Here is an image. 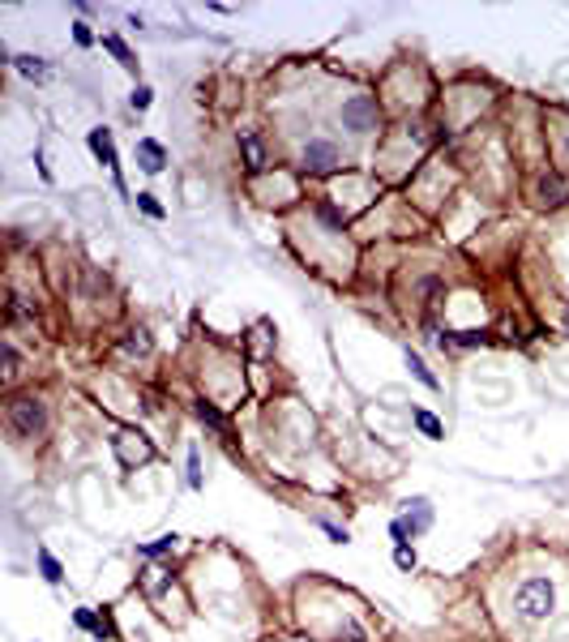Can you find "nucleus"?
Returning <instances> with one entry per match:
<instances>
[{"label":"nucleus","mask_w":569,"mask_h":642,"mask_svg":"<svg viewBox=\"0 0 569 642\" xmlns=\"http://www.w3.org/2000/svg\"><path fill=\"white\" fill-rule=\"evenodd\" d=\"M553 608H557V587H553V578L531 574V578H523V583L514 587V613H518V621L540 626V621L553 617Z\"/></svg>","instance_id":"f257e3e1"},{"label":"nucleus","mask_w":569,"mask_h":642,"mask_svg":"<svg viewBox=\"0 0 569 642\" xmlns=\"http://www.w3.org/2000/svg\"><path fill=\"white\" fill-rule=\"evenodd\" d=\"M9 424H13V433H17V437H39V433L47 428V411H43V403H39V398L21 394V398H13V403H9Z\"/></svg>","instance_id":"f03ea898"},{"label":"nucleus","mask_w":569,"mask_h":642,"mask_svg":"<svg viewBox=\"0 0 569 642\" xmlns=\"http://www.w3.org/2000/svg\"><path fill=\"white\" fill-rule=\"evenodd\" d=\"M338 120H343V129H351V133H373V129H377V99H373V94H351V99L343 103Z\"/></svg>","instance_id":"7ed1b4c3"},{"label":"nucleus","mask_w":569,"mask_h":642,"mask_svg":"<svg viewBox=\"0 0 569 642\" xmlns=\"http://www.w3.org/2000/svg\"><path fill=\"white\" fill-rule=\"evenodd\" d=\"M343 159H338V146L334 141H308L304 146V167L308 171H334Z\"/></svg>","instance_id":"20e7f679"},{"label":"nucleus","mask_w":569,"mask_h":642,"mask_svg":"<svg viewBox=\"0 0 569 642\" xmlns=\"http://www.w3.org/2000/svg\"><path fill=\"white\" fill-rule=\"evenodd\" d=\"M90 150H94V159H99L103 167L116 171V184H120V159H116V146H111V133H107V129H90Z\"/></svg>","instance_id":"39448f33"},{"label":"nucleus","mask_w":569,"mask_h":642,"mask_svg":"<svg viewBox=\"0 0 569 642\" xmlns=\"http://www.w3.org/2000/svg\"><path fill=\"white\" fill-rule=\"evenodd\" d=\"M240 154H244V167H248L253 176L270 163V159H266V141H261V133H253V129L240 133Z\"/></svg>","instance_id":"423d86ee"},{"label":"nucleus","mask_w":569,"mask_h":642,"mask_svg":"<svg viewBox=\"0 0 569 642\" xmlns=\"http://www.w3.org/2000/svg\"><path fill=\"white\" fill-rule=\"evenodd\" d=\"M535 201L540 206H561V201H569V189L561 176H544L540 184H535Z\"/></svg>","instance_id":"0eeeda50"},{"label":"nucleus","mask_w":569,"mask_h":642,"mask_svg":"<svg viewBox=\"0 0 569 642\" xmlns=\"http://www.w3.org/2000/svg\"><path fill=\"white\" fill-rule=\"evenodd\" d=\"M137 154H141V167L154 176V171H163V163H167V154H163V146L158 141H150V137H141L137 141Z\"/></svg>","instance_id":"6e6552de"},{"label":"nucleus","mask_w":569,"mask_h":642,"mask_svg":"<svg viewBox=\"0 0 569 642\" xmlns=\"http://www.w3.org/2000/svg\"><path fill=\"white\" fill-rule=\"evenodd\" d=\"M13 69H17L21 77H30V81H43V77H47V64H43L39 56H13Z\"/></svg>","instance_id":"1a4fd4ad"},{"label":"nucleus","mask_w":569,"mask_h":642,"mask_svg":"<svg viewBox=\"0 0 569 642\" xmlns=\"http://www.w3.org/2000/svg\"><path fill=\"white\" fill-rule=\"evenodd\" d=\"M73 621H77V626H81L86 634H94L99 642L107 638V621H103V617H94L90 608H77V613H73Z\"/></svg>","instance_id":"9d476101"},{"label":"nucleus","mask_w":569,"mask_h":642,"mask_svg":"<svg viewBox=\"0 0 569 642\" xmlns=\"http://www.w3.org/2000/svg\"><path fill=\"white\" fill-rule=\"evenodd\" d=\"M103 47H107V51H111V56H116V60H120L129 73H137V60H133V51H129V47H124L116 34H103Z\"/></svg>","instance_id":"9b49d317"},{"label":"nucleus","mask_w":569,"mask_h":642,"mask_svg":"<svg viewBox=\"0 0 569 642\" xmlns=\"http://www.w3.org/2000/svg\"><path fill=\"white\" fill-rule=\"evenodd\" d=\"M120 351H129V356H146V351H150V330H141V326H137V330H129V338L120 343Z\"/></svg>","instance_id":"f8f14e48"},{"label":"nucleus","mask_w":569,"mask_h":642,"mask_svg":"<svg viewBox=\"0 0 569 642\" xmlns=\"http://www.w3.org/2000/svg\"><path fill=\"white\" fill-rule=\"evenodd\" d=\"M193 411H197V420H206L210 428H218V433H227V420H223V411H218L214 403H206V398H201V403H193Z\"/></svg>","instance_id":"ddd939ff"},{"label":"nucleus","mask_w":569,"mask_h":642,"mask_svg":"<svg viewBox=\"0 0 569 642\" xmlns=\"http://www.w3.org/2000/svg\"><path fill=\"white\" fill-rule=\"evenodd\" d=\"M407 364H411V373H416V377H420V381H424L428 390H441V381H437V377L428 373V364H424V360H420L416 351H407Z\"/></svg>","instance_id":"4468645a"},{"label":"nucleus","mask_w":569,"mask_h":642,"mask_svg":"<svg viewBox=\"0 0 569 642\" xmlns=\"http://www.w3.org/2000/svg\"><path fill=\"white\" fill-rule=\"evenodd\" d=\"M416 428H420L424 437H433V441H437V437L445 433V428H441V420H437L433 411H416Z\"/></svg>","instance_id":"2eb2a0df"},{"label":"nucleus","mask_w":569,"mask_h":642,"mask_svg":"<svg viewBox=\"0 0 569 642\" xmlns=\"http://www.w3.org/2000/svg\"><path fill=\"white\" fill-rule=\"evenodd\" d=\"M39 570H43V578H47V583H60V578H64L60 561H56V557H51L47 548H39Z\"/></svg>","instance_id":"dca6fc26"},{"label":"nucleus","mask_w":569,"mask_h":642,"mask_svg":"<svg viewBox=\"0 0 569 642\" xmlns=\"http://www.w3.org/2000/svg\"><path fill=\"white\" fill-rule=\"evenodd\" d=\"M171 548H176V536H158L154 544H141L146 557H163V553H171Z\"/></svg>","instance_id":"f3484780"},{"label":"nucleus","mask_w":569,"mask_h":642,"mask_svg":"<svg viewBox=\"0 0 569 642\" xmlns=\"http://www.w3.org/2000/svg\"><path fill=\"white\" fill-rule=\"evenodd\" d=\"M394 566H398V570H416V548L398 544V548H394Z\"/></svg>","instance_id":"a211bd4d"},{"label":"nucleus","mask_w":569,"mask_h":642,"mask_svg":"<svg viewBox=\"0 0 569 642\" xmlns=\"http://www.w3.org/2000/svg\"><path fill=\"white\" fill-rule=\"evenodd\" d=\"M150 94H154V90H150V86H137V90H133V94H129V103H133V107H137V111H146V107H150Z\"/></svg>","instance_id":"6ab92c4d"},{"label":"nucleus","mask_w":569,"mask_h":642,"mask_svg":"<svg viewBox=\"0 0 569 642\" xmlns=\"http://www.w3.org/2000/svg\"><path fill=\"white\" fill-rule=\"evenodd\" d=\"M137 206H141V210H146L150 219H163V206H158V201H154L150 193H137Z\"/></svg>","instance_id":"aec40b11"},{"label":"nucleus","mask_w":569,"mask_h":642,"mask_svg":"<svg viewBox=\"0 0 569 642\" xmlns=\"http://www.w3.org/2000/svg\"><path fill=\"white\" fill-rule=\"evenodd\" d=\"M73 39H77L81 47H90V43H94V34H90V26H86V21H73Z\"/></svg>","instance_id":"412c9836"},{"label":"nucleus","mask_w":569,"mask_h":642,"mask_svg":"<svg viewBox=\"0 0 569 642\" xmlns=\"http://www.w3.org/2000/svg\"><path fill=\"white\" fill-rule=\"evenodd\" d=\"M188 484H193V488L201 484V463H197V450L188 454Z\"/></svg>","instance_id":"4be33fe9"},{"label":"nucleus","mask_w":569,"mask_h":642,"mask_svg":"<svg viewBox=\"0 0 569 642\" xmlns=\"http://www.w3.org/2000/svg\"><path fill=\"white\" fill-rule=\"evenodd\" d=\"M321 527H326V536H330L334 544H347V540H351V536H347V527H334V523H321Z\"/></svg>","instance_id":"5701e85b"},{"label":"nucleus","mask_w":569,"mask_h":642,"mask_svg":"<svg viewBox=\"0 0 569 642\" xmlns=\"http://www.w3.org/2000/svg\"><path fill=\"white\" fill-rule=\"evenodd\" d=\"M338 642H364V634H360V630H356V634H351V638H338Z\"/></svg>","instance_id":"b1692460"}]
</instances>
